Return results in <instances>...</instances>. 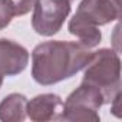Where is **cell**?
<instances>
[{
  "instance_id": "2",
  "label": "cell",
  "mask_w": 122,
  "mask_h": 122,
  "mask_svg": "<svg viewBox=\"0 0 122 122\" xmlns=\"http://www.w3.org/2000/svg\"><path fill=\"white\" fill-rule=\"evenodd\" d=\"M119 75L121 66L118 55L109 49H102L91 55L83 82L98 88L103 96V102L109 103L118 93H121Z\"/></svg>"
},
{
  "instance_id": "13",
  "label": "cell",
  "mask_w": 122,
  "mask_h": 122,
  "mask_svg": "<svg viewBox=\"0 0 122 122\" xmlns=\"http://www.w3.org/2000/svg\"><path fill=\"white\" fill-rule=\"evenodd\" d=\"M69 2H73V0H69Z\"/></svg>"
},
{
  "instance_id": "3",
  "label": "cell",
  "mask_w": 122,
  "mask_h": 122,
  "mask_svg": "<svg viewBox=\"0 0 122 122\" xmlns=\"http://www.w3.org/2000/svg\"><path fill=\"white\" fill-rule=\"evenodd\" d=\"M103 103L105 102L101 91L83 82L75 92L69 95V98L63 103L62 119L98 122L99 121L98 111Z\"/></svg>"
},
{
  "instance_id": "10",
  "label": "cell",
  "mask_w": 122,
  "mask_h": 122,
  "mask_svg": "<svg viewBox=\"0 0 122 122\" xmlns=\"http://www.w3.org/2000/svg\"><path fill=\"white\" fill-rule=\"evenodd\" d=\"M15 9L10 0H0V30L5 29L13 19Z\"/></svg>"
},
{
  "instance_id": "9",
  "label": "cell",
  "mask_w": 122,
  "mask_h": 122,
  "mask_svg": "<svg viewBox=\"0 0 122 122\" xmlns=\"http://www.w3.org/2000/svg\"><path fill=\"white\" fill-rule=\"evenodd\" d=\"M26 105L27 101L23 95L12 93L5 98L0 103V121L5 122H17L26 118Z\"/></svg>"
},
{
  "instance_id": "11",
  "label": "cell",
  "mask_w": 122,
  "mask_h": 122,
  "mask_svg": "<svg viewBox=\"0 0 122 122\" xmlns=\"http://www.w3.org/2000/svg\"><path fill=\"white\" fill-rule=\"evenodd\" d=\"M13 9H15V15L16 16H23L26 13L30 12V9H33L36 0H10Z\"/></svg>"
},
{
  "instance_id": "7",
  "label": "cell",
  "mask_w": 122,
  "mask_h": 122,
  "mask_svg": "<svg viewBox=\"0 0 122 122\" xmlns=\"http://www.w3.org/2000/svg\"><path fill=\"white\" fill-rule=\"evenodd\" d=\"M76 15L95 26L106 25L119 17V7L112 0H82Z\"/></svg>"
},
{
  "instance_id": "5",
  "label": "cell",
  "mask_w": 122,
  "mask_h": 122,
  "mask_svg": "<svg viewBox=\"0 0 122 122\" xmlns=\"http://www.w3.org/2000/svg\"><path fill=\"white\" fill-rule=\"evenodd\" d=\"M63 102L57 95L45 93L33 98L26 105V113L32 121H55L62 119Z\"/></svg>"
},
{
  "instance_id": "4",
  "label": "cell",
  "mask_w": 122,
  "mask_h": 122,
  "mask_svg": "<svg viewBox=\"0 0 122 122\" xmlns=\"http://www.w3.org/2000/svg\"><path fill=\"white\" fill-rule=\"evenodd\" d=\"M32 26L42 36H52L62 27L65 19L71 13L69 0H36L33 6Z\"/></svg>"
},
{
  "instance_id": "6",
  "label": "cell",
  "mask_w": 122,
  "mask_h": 122,
  "mask_svg": "<svg viewBox=\"0 0 122 122\" xmlns=\"http://www.w3.org/2000/svg\"><path fill=\"white\" fill-rule=\"evenodd\" d=\"M29 62L27 50L6 39H0V72L5 76H13L20 73Z\"/></svg>"
},
{
  "instance_id": "12",
  "label": "cell",
  "mask_w": 122,
  "mask_h": 122,
  "mask_svg": "<svg viewBox=\"0 0 122 122\" xmlns=\"http://www.w3.org/2000/svg\"><path fill=\"white\" fill-rule=\"evenodd\" d=\"M3 76H5V75L0 72V86H2V82H3Z\"/></svg>"
},
{
  "instance_id": "8",
  "label": "cell",
  "mask_w": 122,
  "mask_h": 122,
  "mask_svg": "<svg viewBox=\"0 0 122 122\" xmlns=\"http://www.w3.org/2000/svg\"><path fill=\"white\" fill-rule=\"evenodd\" d=\"M69 32L81 40L82 46L88 49L96 46L102 39V35L98 30V26L86 22L85 19H82L78 15H75L72 20L69 22Z\"/></svg>"
},
{
  "instance_id": "1",
  "label": "cell",
  "mask_w": 122,
  "mask_h": 122,
  "mask_svg": "<svg viewBox=\"0 0 122 122\" xmlns=\"http://www.w3.org/2000/svg\"><path fill=\"white\" fill-rule=\"evenodd\" d=\"M91 52L88 47L75 42H45L35 47L33 59V79L40 85H53L68 79L83 69Z\"/></svg>"
}]
</instances>
